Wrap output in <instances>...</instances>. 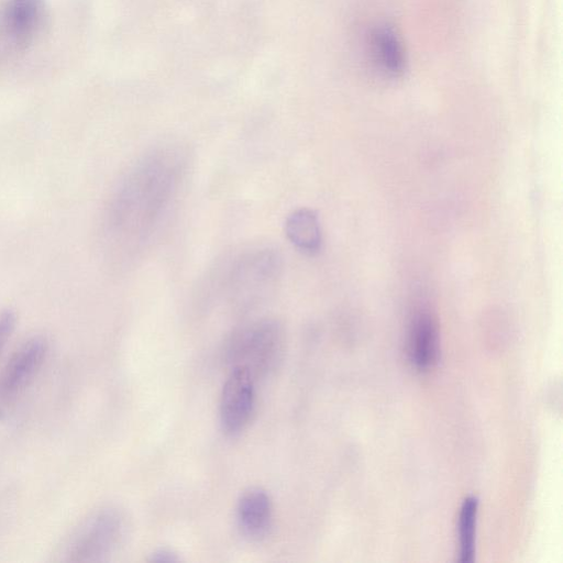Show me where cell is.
<instances>
[{
  "instance_id": "1",
  "label": "cell",
  "mask_w": 563,
  "mask_h": 563,
  "mask_svg": "<svg viewBox=\"0 0 563 563\" xmlns=\"http://www.w3.org/2000/svg\"><path fill=\"white\" fill-rule=\"evenodd\" d=\"M187 165L181 145L164 143L129 168L113 194L107 222L123 254L135 256L151 242L178 194Z\"/></svg>"
},
{
  "instance_id": "2",
  "label": "cell",
  "mask_w": 563,
  "mask_h": 563,
  "mask_svg": "<svg viewBox=\"0 0 563 563\" xmlns=\"http://www.w3.org/2000/svg\"><path fill=\"white\" fill-rule=\"evenodd\" d=\"M283 272L280 253L269 246L244 250L230 256L211 276L212 287L238 305H252L275 289Z\"/></svg>"
},
{
  "instance_id": "3",
  "label": "cell",
  "mask_w": 563,
  "mask_h": 563,
  "mask_svg": "<svg viewBox=\"0 0 563 563\" xmlns=\"http://www.w3.org/2000/svg\"><path fill=\"white\" fill-rule=\"evenodd\" d=\"M129 529L128 517L121 509L102 507L89 515L66 539L60 550L62 561H107L123 545Z\"/></svg>"
},
{
  "instance_id": "4",
  "label": "cell",
  "mask_w": 563,
  "mask_h": 563,
  "mask_svg": "<svg viewBox=\"0 0 563 563\" xmlns=\"http://www.w3.org/2000/svg\"><path fill=\"white\" fill-rule=\"evenodd\" d=\"M284 343V329L279 322L264 318L236 329L228 339L224 351L232 367L245 368L257 378L275 369Z\"/></svg>"
},
{
  "instance_id": "5",
  "label": "cell",
  "mask_w": 563,
  "mask_h": 563,
  "mask_svg": "<svg viewBox=\"0 0 563 563\" xmlns=\"http://www.w3.org/2000/svg\"><path fill=\"white\" fill-rule=\"evenodd\" d=\"M255 378L242 367H232L220 396V422L225 433L235 435L247 426L255 405Z\"/></svg>"
},
{
  "instance_id": "6",
  "label": "cell",
  "mask_w": 563,
  "mask_h": 563,
  "mask_svg": "<svg viewBox=\"0 0 563 563\" xmlns=\"http://www.w3.org/2000/svg\"><path fill=\"white\" fill-rule=\"evenodd\" d=\"M44 0H7L0 9V35L13 49H25L42 30Z\"/></svg>"
},
{
  "instance_id": "7",
  "label": "cell",
  "mask_w": 563,
  "mask_h": 563,
  "mask_svg": "<svg viewBox=\"0 0 563 563\" xmlns=\"http://www.w3.org/2000/svg\"><path fill=\"white\" fill-rule=\"evenodd\" d=\"M45 338L34 335L13 353L0 376V396L9 397L21 390L36 374L47 354Z\"/></svg>"
},
{
  "instance_id": "8",
  "label": "cell",
  "mask_w": 563,
  "mask_h": 563,
  "mask_svg": "<svg viewBox=\"0 0 563 563\" xmlns=\"http://www.w3.org/2000/svg\"><path fill=\"white\" fill-rule=\"evenodd\" d=\"M236 521L241 533L252 541H262L273 527V504L262 488L245 490L236 505Z\"/></svg>"
},
{
  "instance_id": "9",
  "label": "cell",
  "mask_w": 563,
  "mask_h": 563,
  "mask_svg": "<svg viewBox=\"0 0 563 563\" xmlns=\"http://www.w3.org/2000/svg\"><path fill=\"white\" fill-rule=\"evenodd\" d=\"M285 234L297 250L307 255H314L321 249L320 221L311 209L299 208L290 212L285 221Z\"/></svg>"
},
{
  "instance_id": "10",
  "label": "cell",
  "mask_w": 563,
  "mask_h": 563,
  "mask_svg": "<svg viewBox=\"0 0 563 563\" xmlns=\"http://www.w3.org/2000/svg\"><path fill=\"white\" fill-rule=\"evenodd\" d=\"M410 357L413 365L426 371L430 368L438 355V333L432 317L427 312L418 313L411 325Z\"/></svg>"
},
{
  "instance_id": "11",
  "label": "cell",
  "mask_w": 563,
  "mask_h": 563,
  "mask_svg": "<svg viewBox=\"0 0 563 563\" xmlns=\"http://www.w3.org/2000/svg\"><path fill=\"white\" fill-rule=\"evenodd\" d=\"M372 52L375 62L388 76L401 75L406 66L405 49L396 32L389 26H379L372 34Z\"/></svg>"
},
{
  "instance_id": "12",
  "label": "cell",
  "mask_w": 563,
  "mask_h": 563,
  "mask_svg": "<svg viewBox=\"0 0 563 563\" xmlns=\"http://www.w3.org/2000/svg\"><path fill=\"white\" fill-rule=\"evenodd\" d=\"M478 501L470 496L464 499L459 516L460 561L472 562L475 554V528Z\"/></svg>"
},
{
  "instance_id": "13",
  "label": "cell",
  "mask_w": 563,
  "mask_h": 563,
  "mask_svg": "<svg viewBox=\"0 0 563 563\" xmlns=\"http://www.w3.org/2000/svg\"><path fill=\"white\" fill-rule=\"evenodd\" d=\"M16 324V314L12 310L0 312V352L12 335Z\"/></svg>"
},
{
  "instance_id": "14",
  "label": "cell",
  "mask_w": 563,
  "mask_h": 563,
  "mask_svg": "<svg viewBox=\"0 0 563 563\" xmlns=\"http://www.w3.org/2000/svg\"><path fill=\"white\" fill-rule=\"evenodd\" d=\"M151 562H158V563H173L180 561V558L177 555V553L168 548H161L155 550L150 558Z\"/></svg>"
}]
</instances>
